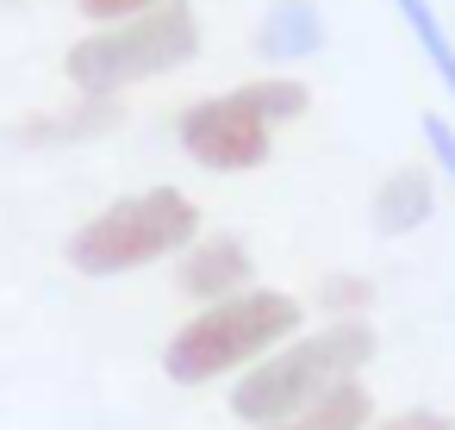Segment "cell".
Instances as JSON below:
<instances>
[{
	"label": "cell",
	"mask_w": 455,
	"mask_h": 430,
	"mask_svg": "<svg viewBox=\"0 0 455 430\" xmlns=\"http://www.w3.org/2000/svg\"><path fill=\"white\" fill-rule=\"evenodd\" d=\"M374 306V281L368 275H324L318 281V312H331V318H362Z\"/></svg>",
	"instance_id": "obj_13"
},
{
	"label": "cell",
	"mask_w": 455,
	"mask_h": 430,
	"mask_svg": "<svg viewBox=\"0 0 455 430\" xmlns=\"http://www.w3.org/2000/svg\"><path fill=\"white\" fill-rule=\"evenodd\" d=\"M368 362H374V324L368 318H331L324 330H299L237 374L231 418L250 430H268V424L293 418L299 405L324 399L331 386L362 380Z\"/></svg>",
	"instance_id": "obj_1"
},
{
	"label": "cell",
	"mask_w": 455,
	"mask_h": 430,
	"mask_svg": "<svg viewBox=\"0 0 455 430\" xmlns=\"http://www.w3.org/2000/svg\"><path fill=\"white\" fill-rule=\"evenodd\" d=\"M175 144L188 150V163L212 169V175H250L275 156V125L256 113V100L243 88L231 94H206L175 119Z\"/></svg>",
	"instance_id": "obj_5"
},
{
	"label": "cell",
	"mask_w": 455,
	"mask_h": 430,
	"mask_svg": "<svg viewBox=\"0 0 455 430\" xmlns=\"http://www.w3.org/2000/svg\"><path fill=\"white\" fill-rule=\"evenodd\" d=\"M368 424H374V393H368V380H343V386H331L324 399L299 405L293 418H281V424H268V430H368Z\"/></svg>",
	"instance_id": "obj_10"
},
{
	"label": "cell",
	"mask_w": 455,
	"mask_h": 430,
	"mask_svg": "<svg viewBox=\"0 0 455 430\" xmlns=\"http://www.w3.org/2000/svg\"><path fill=\"white\" fill-rule=\"evenodd\" d=\"M243 94L256 100V113L268 125H287V119H299L312 107V88L299 76H256V82H243Z\"/></svg>",
	"instance_id": "obj_12"
},
{
	"label": "cell",
	"mask_w": 455,
	"mask_h": 430,
	"mask_svg": "<svg viewBox=\"0 0 455 430\" xmlns=\"http://www.w3.org/2000/svg\"><path fill=\"white\" fill-rule=\"evenodd\" d=\"M418 138H424V156H430V169L455 187V125L443 119V113H418Z\"/></svg>",
	"instance_id": "obj_14"
},
{
	"label": "cell",
	"mask_w": 455,
	"mask_h": 430,
	"mask_svg": "<svg viewBox=\"0 0 455 430\" xmlns=\"http://www.w3.org/2000/svg\"><path fill=\"white\" fill-rule=\"evenodd\" d=\"M175 287H181L188 299H200V306L231 299V293L256 287V256H250V243L231 237V231L194 237V243L175 256Z\"/></svg>",
	"instance_id": "obj_6"
},
{
	"label": "cell",
	"mask_w": 455,
	"mask_h": 430,
	"mask_svg": "<svg viewBox=\"0 0 455 430\" xmlns=\"http://www.w3.org/2000/svg\"><path fill=\"white\" fill-rule=\"evenodd\" d=\"M194 57H200V13L188 0H169V7H150V13H132V20H113V26H94L88 38H76L63 57V76L76 94L113 100L138 82L188 69Z\"/></svg>",
	"instance_id": "obj_3"
},
{
	"label": "cell",
	"mask_w": 455,
	"mask_h": 430,
	"mask_svg": "<svg viewBox=\"0 0 455 430\" xmlns=\"http://www.w3.org/2000/svg\"><path fill=\"white\" fill-rule=\"evenodd\" d=\"M119 119H125V107H119V100H94V94H82V100H69V107L26 113V119L13 125V138H20V144H32V150H57V144H88V138L113 131Z\"/></svg>",
	"instance_id": "obj_8"
},
{
	"label": "cell",
	"mask_w": 455,
	"mask_h": 430,
	"mask_svg": "<svg viewBox=\"0 0 455 430\" xmlns=\"http://www.w3.org/2000/svg\"><path fill=\"white\" fill-rule=\"evenodd\" d=\"M306 306L281 287H243L231 299L200 306L163 349V374L175 386H206L225 374H243L250 362H262L268 349H281L287 337H299Z\"/></svg>",
	"instance_id": "obj_2"
},
{
	"label": "cell",
	"mask_w": 455,
	"mask_h": 430,
	"mask_svg": "<svg viewBox=\"0 0 455 430\" xmlns=\"http://www.w3.org/2000/svg\"><path fill=\"white\" fill-rule=\"evenodd\" d=\"M368 219L380 237H411L418 225L436 219V169L430 163H399L380 175V187L368 194Z\"/></svg>",
	"instance_id": "obj_7"
},
{
	"label": "cell",
	"mask_w": 455,
	"mask_h": 430,
	"mask_svg": "<svg viewBox=\"0 0 455 430\" xmlns=\"http://www.w3.org/2000/svg\"><path fill=\"white\" fill-rule=\"evenodd\" d=\"M324 51V13L312 0H268L256 20V57L262 63H312Z\"/></svg>",
	"instance_id": "obj_9"
},
{
	"label": "cell",
	"mask_w": 455,
	"mask_h": 430,
	"mask_svg": "<svg viewBox=\"0 0 455 430\" xmlns=\"http://www.w3.org/2000/svg\"><path fill=\"white\" fill-rule=\"evenodd\" d=\"M194 237H200V206L181 187H144V194H119L88 225H76L63 256L76 275L113 281V275H138L163 256H181Z\"/></svg>",
	"instance_id": "obj_4"
},
{
	"label": "cell",
	"mask_w": 455,
	"mask_h": 430,
	"mask_svg": "<svg viewBox=\"0 0 455 430\" xmlns=\"http://www.w3.org/2000/svg\"><path fill=\"white\" fill-rule=\"evenodd\" d=\"M150 7H169V0H76V13L88 26H113V20H132V13H150Z\"/></svg>",
	"instance_id": "obj_15"
},
{
	"label": "cell",
	"mask_w": 455,
	"mask_h": 430,
	"mask_svg": "<svg viewBox=\"0 0 455 430\" xmlns=\"http://www.w3.org/2000/svg\"><path fill=\"white\" fill-rule=\"evenodd\" d=\"M368 430H455V418L436 411V405H405V411H393V418H374Z\"/></svg>",
	"instance_id": "obj_16"
},
{
	"label": "cell",
	"mask_w": 455,
	"mask_h": 430,
	"mask_svg": "<svg viewBox=\"0 0 455 430\" xmlns=\"http://www.w3.org/2000/svg\"><path fill=\"white\" fill-rule=\"evenodd\" d=\"M13 7H20V0H13Z\"/></svg>",
	"instance_id": "obj_17"
},
{
	"label": "cell",
	"mask_w": 455,
	"mask_h": 430,
	"mask_svg": "<svg viewBox=\"0 0 455 430\" xmlns=\"http://www.w3.org/2000/svg\"><path fill=\"white\" fill-rule=\"evenodd\" d=\"M393 13L405 20V32H411L418 57L430 63L436 88H443V94L455 100V32L443 26V13H436V0H393Z\"/></svg>",
	"instance_id": "obj_11"
}]
</instances>
